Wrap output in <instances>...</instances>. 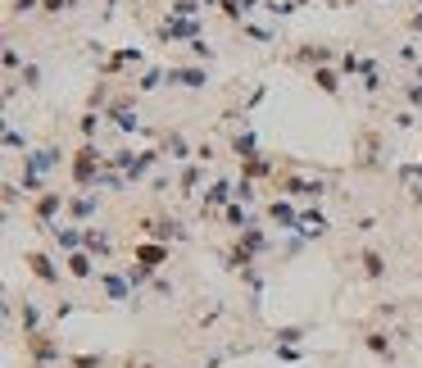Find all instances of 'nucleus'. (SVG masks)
Segmentation results:
<instances>
[{"instance_id":"obj_1","label":"nucleus","mask_w":422,"mask_h":368,"mask_svg":"<svg viewBox=\"0 0 422 368\" xmlns=\"http://www.w3.org/2000/svg\"><path fill=\"white\" fill-rule=\"evenodd\" d=\"M59 205H64V195H59V191H46V195H41V205H36V214H41V223H51V218L59 214Z\"/></svg>"},{"instance_id":"obj_2","label":"nucleus","mask_w":422,"mask_h":368,"mask_svg":"<svg viewBox=\"0 0 422 368\" xmlns=\"http://www.w3.org/2000/svg\"><path fill=\"white\" fill-rule=\"evenodd\" d=\"M109 118H114L123 132H136V128H141V123H136V109H128V105H114V109H109Z\"/></svg>"},{"instance_id":"obj_3","label":"nucleus","mask_w":422,"mask_h":368,"mask_svg":"<svg viewBox=\"0 0 422 368\" xmlns=\"http://www.w3.org/2000/svg\"><path fill=\"white\" fill-rule=\"evenodd\" d=\"M28 264H32V273L36 277H46V282H59V268L46 260V255H28Z\"/></svg>"},{"instance_id":"obj_4","label":"nucleus","mask_w":422,"mask_h":368,"mask_svg":"<svg viewBox=\"0 0 422 368\" xmlns=\"http://www.w3.org/2000/svg\"><path fill=\"white\" fill-rule=\"evenodd\" d=\"M168 78L182 82V87H205V73H200V68H173Z\"/></svg>"},{"instance_id":"obj_5","label":"nucleus","mask_w":422,"mask_h":368,"mask_svg":"<svg viewBox=\"0 0 422 368\" xmlns=\"http://www.w3.org/2000/svg\"><path fill=\"white\" fill-rule=\"evenodd\" d=\"M314 82H318V87L327 91V96H336V91H341V82H336V73H331V68H314Z\"/></svg>"},{"instance_id":"obj_6","label":"nucleus","mask_w":422,"mask_h":368,"mask_svg":"<svg viewBox=\"0 0 422 368\" xmlns=\"http://www.w3.org/2000/svg\"><path fill=\"white\" fill-rule=\"evenodd\" d=\"M364 273H368V277H381V273H386V260H381L377 250H368V255H364Z\"/></svg>"},{"instance_id":"obj_7","label":"nucleus","mask_w":422,"mask_h":368,"mask_svg":"<svg viewBox=\"0 0 422 368\" xmlns=\"http://www.w3.org/2000/svg\"><path fill=\"white\" fill-rule=\"evenodd\" d=\"M68 273H73V277H86V273H91V260H86V255H73V260H68Z\"/></svg>"},{"instance_id":"obj_8","label":"nucleus","mask_w":422,"mask_h":368,"mask_svg":"<svg viewBox=\"0 0 422 368\" xmlns=\"http://www.w3.org/2000/svg\"><path fill=\"white\" fill-rule=\"evenodd\" d=\"M227 195H232V187H227V182H214V191L205 195V205H222Z\"/></svg>"},{"instance_id":"obj_9","label":"nucleus","mask_w":422,"mask_h":368,"mask_svg":"<svg viewBox=\"0 0 422 368\" xmlns=\"http://www.w3.org/2000/svg\"><path fill=\"white\" fill-rule=\"evenodd\" d=\"M173 14H177V19H195V14H200V5H195V0H177Z\"/></svg>"},{"instance_id":"obj_10","label":"nucleus","mask_w":422,"mask_h":368,"mask_svg":"<svg viewBox=\"0 0 422 368\" xmlns=\"http://www.w3.org/2000/svg\"><path fill=\"white\" fill-rule=\"evenodd\" d=\"M164 145L173 150V159H186V141L177 137V132H168V141H164Z\"/></svg>"},{"instance_id":"obj_11","label":"nucleus","mask_w":422,"mask_h":368,"mask_svg":"<svg viewBox=\"0 0 422 368\" xmlns=\"http://www.w3.org/2000/svg\"><path fill=\"white\" fill-rule=\"evenodd\" d=\"M86 245H91V250H109V237H105V232H86Z\"/></svg>"},{"instance_id":"obj_12","label":"nucleus","mask_w":422,"mask_h":368,"mask_svg":"<svg viewBox=\"0 0 422 368\" xmlns=\"http://www.w3.org/2000/svg\"><path fill=\"white\" fill-rule=\"evenodd\" d=\"M73 210H78V214L86 218V214H96V210H101V200H91V195H86V200H78V205H73Z\"/></svg>"},{"instance_id":"obj_13","label":"nucleus","mask_w":422,"mask_h":368,"mask_svg":"<svg viewBox=\"0 0 422 368\" xmlns=\"http://www.w3.org/2000/svg\"><path fill=\"white\" fill-rule=\"evenodd\" d=\"M23 82H28V87H41V68L28 64V68H23Z\"/></svg>"},{"instance_id":"obj_14","label":"nucleus","mask_w":422,"mask_h":368,"mask_svg":"<svg viewBox=\"0 0 422 368\" xmlns=\"http://www.w3.org/2000/svg\"><path fill=\"white\" fill-rule=\"evenodd\" d=\"M78 5V0H46V9H51V14H64V9H73Z\"/></svg>"},{"instance_id":"obj_15","label":"nucleus","mask_w":422,"mask_h":368,"mask_svg":"<svg viewBox=\"0 0 422 368\" xmlns=\"http://www.w3.org/2000/svg\"><path fill=\"white\" fill-rule=\"evenodd\" d=\"M195 182H200V168H186V173H182V187H186V191H191V187H195Z\"/></svg>"},{"instance_id":"obj_16","label":"nucleus","mask_w":422,"mask_h":368,"mask_svg":"<svg viewBox=\"0 0 422 368\" xmlns=\"http://www.w3.org/2000/svg\"><path fill=\"white\" fill-rule=\"evenodd\" d=\"M5 145H9V150H19V145H28V137H19V132H5Z\"/></svg>"},{"instance_id":"obj_17","label":"nucleus","mask_w":422,"mask_h":368,"mask_svg":"<svg viewBox=\"0 0 422 368\" xmlns=\"http://www.w3.org/2000/svg\"><path fill=\"white\" fill-rule=\"evenodd\" d=\"M408 101H413V105H422V87H408Z\"/></svg>"},{"instance_id":"obj_18","label":"nucleus","mask_w":422,"mask_h":368,"mask_svg":"<svg viewBox=\"0 0 422 368\" xmlns=\"http://www.w3.org/2000/svg\"><path fill=\"white\" fill-rule=\"evenodd\" d=\"M28 5H36V0H14V9H19V14H23V9H28Z\"/></svg>"}]
</instances>
